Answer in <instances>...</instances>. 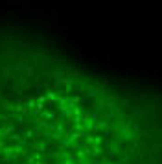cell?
Here are the masks:
<instances>
[{"instance_id":"6da1fadb","label":"cell","mask_w":162,"mask_h":164,"mask_svg":"<svg viewBox=\"0 0 162 164\" xmlns=\"http://www.w3.org/2000/svg\"><path fill=\"white\" fill-rule=\"evenodd\" d=\"M0 164H162V90L0 22Z\"/></svg>"}]
</instances>
